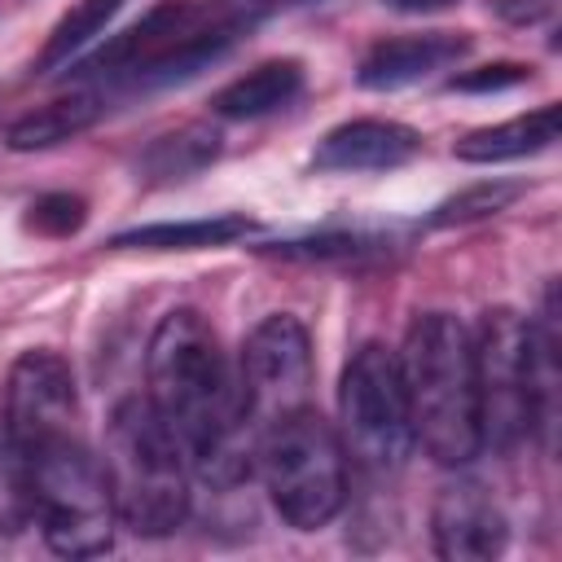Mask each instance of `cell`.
Wrapping results in <instances>:
<instances>
[{
  "label": "cell",
  "mask_w": 562,
  "mask_h": 562,
  "mask_svg": "<svg viewBox=\"0 0 562 562\" xmlns=\"http://www.w3.org/2000/svg\"><path fill=\"white\" fill-rule=\"evenodd\" d=\"M220 158V132L211 123H184L176 132L154 136L140 158H136V176L145 184H180L198 171H206Z\"/></svg>",
  "instance_id": "16"
},
{
  "label": "cell",
  "mask_w": 562,
  "mask_h": 562,
  "mask_svg": "<svg viewBox=\"0 0 562 562\" xmlns=\"http://www.w3.org/2000/svg\"><path fill=\"white\" fill-rule=\"evenodd\" d=\"M303 92V66L294 57H272L259 61L255 70H246L241 79L224 83L211 97V110L220 119H263L281 105H290Z\"/></svg>",
  "instance_id": "13"
},
{
  "label": "cell",
  "mask_w": 562,
  "mask_h": 562,
  "mask_svg": "<svg viewBox=\"0 0 562 562\" xmlns=\"http://www.w3.org/2000/svg\"><path fill=\"white\" fill-rule=\"evenodd\" d=\"M470 53V35L465 31H422V35H395L373 44L360 57L356 83L369 92H395L408 83L430 79L435 70L457 66Z\"/></svg>",
  "instance_id": "11"
},
{
  "label": "cell",
  "mask_w": 562,
  "mask_h": 562,
  "mask_svg": "<svg viewBox=\"0 0 562 562\" xmlns=\"http://www.w3.org/2000/svg\"><path fill=\"white\" fill-rule=\"evenodd\" d=\"M255 228L250 215L224 211L206 220H176V224H145L110 237V250H206V246H228Z\"/></svg>",
  "instance_id": "17"
},
{
  "label": "cell",
  "mask_w": 562,
  "mask_h": 562,
  "mask_svg": "<svg viewBox=\"0 0 562 562\" xmlns=\"http://www.w3.org/2000/svg\"><path fill=\"white\" fill-rule=\"evenodd\" d=\"M422 154V136L395 119H351L321 136L316 171H391Z\"/></svg>",
  "instance_id": "12"
},
{
  "label": "cell",
  "mask_w": 562,
  "mask_h": 562,
  "mask_svg": "<svg viewBox=\"0 0 562 562\" xmlns=\"http://www.w3.org/2000/svg\"><path fill=\"white\" fill-rule=\"evenodd\" d=\"M101 114H105V101H101L97 92H70V97L44 101V105L26 110L22 119H13L9 132H4V145H9L13 154L53 149V145H61V140L83 136Z\"/></svg>",
  "instance_id": "14"
},
{
  "label": "cell",
  "mask_w": 562,
  "mask_h": 562,
  "mask_svg": "<svg viewBox=\"0 0 562 562\" xmlns=\"http://www.w3.org/2000/svg\"><path fill=\"white\" fill-rule=\"evenodd\" d=\"M123 4H127V0H75V4L61 13V22L48 31V40H44V53H40L35 70H53V66L70 61V53H79L92 35H101V31H105V22H110Z\"/></svg>",
  "instance_id": "18"
},
{
  "label": "cell",
  "mask_w": 562,
  "mask_h": 562,
  "mask_svg": "<svg viewBox=\"0 0 562 562\" xmlns=\"http://www.w3.org/2000/svg\"><path fill=\"white\" fill-rule=\"evenodd\" d=\"M101 470L114 514L136 536H171L189 514V457L158 408L140 395L114 404L105 422Z\"/></svg>",
  "instance_id": "3"
},
{
  "label": "cell",
  "mask_w": 562,
  "mask_h": 562,
  "mask_svg": "<svg viewBox=\"0 0 562 562\" xmlns=\"http://www.w3.org/2000/svg\"><path fill=\"white\" fill-rule=\"evenodd\" d=\"M430 536H435V553L448 562H487L505 549L509 527L496 501L479 483H448L435 496Z\"/></svg>",
  "instance_id": "10"
},
{
  "label": "cell",
  "mask_w": 562,
  "mask_h": 562,
  "mask_svg": "<svg viewBox=\"0 0 562 562\" xmlns=\"http://www.w3.org/2000/svg\"><path fill=\"white\" fill-rule=\"evenodd\" d=\"M474 400L483 448L514 452L536 435V382H531V321L514 307H487L470 334Z\"/></svg>",
  "instance_id": "6"
},
{
  "label": "cell",
  "mask_w": 562,
  "mask_h": 562,
  "mask_svg": "<svg viewBox=\"0 0 562 562\" xmlns=\"http://www.w3.org/2000/svg\"><path fill=\"white\" fill-rule=\"evenodd\" d=\"M88 220V202L79 193H44L26 206V228L44 237H70Z\"/></svg>",
  "instance_id": "21"
},
{
  "label": "cell",
  "mask_w": 562,
  "mask_h": 562,
  "mask_svg": "<svg viewBox=\"0 0 562 562\" xmlns=\"http://www.w3.org/2000/svg\"><path fill=\"white\" fill-rule=\"evenodd\" d=\"M35 518V496H31V465L22 448L0 430V536H18Z\"/></svg>",
  "instance_id": "19"
},
{
  "label": "cell",
  "mask_w": 562,
  "mask_h": 562,
  "mask_svg": "<svg viewBox=\"0 0 562 562\" xmlns=\"http://www.w3.org/2000/svg\"><path fill=\"white\" fill-rule=\"evenodd\" d=\"M395 360L408 395L413 439L439 465H470L483 448L470 329L448 312H422L413 316Z\"/></svg>",
  "instance_id": "2"
},
{
  "label": "cell",
  "mask_w": 562,
  "mask_h": 562,
  "mask_svg": "<svg viewBox=\"0 0 562 562\" xmlns=\"http://www.w3.org/2000/svg\"><path fill=\"white\" fill-rule=\"evenodd\" d=\"M338 426H342L338 443L360 470L391 474L404 465L408 443H413V417H408L400 360L382 342H364L342 364Z\"/></svg>",
  "instance_id": "7"
},
{
  "label": "cell",
  "mask_w": 562,
  "mask_h": 562,
  "mask_svg": "<svg viewBox=\"0 0 562 562\" xmlns=\"http://www.w3.org/2000/svg\"><path fill=\"white\" fill-rule=\"evenodd\" d=\"M255 457L263 487L290 527L316 531L347 505V452L334 426L307 404L272 422L259 435Z\"/></svg>",
  "instance_id": "4"
},
{
  "label": "cell",
  "mask_w": 562,
  "mask_h": 562,
  "mask_svg": "<svg viewBox=\"0 0 562 562\" xmlns=\"http://www.w3.org/2000/svg\"><path fill=\"white\" fill-rule=\"evenodd\" d=\"M373 241L360 237V233H325V237H303V241H277L268 246V255H281V259H351V255H364Z\"/></svg>",
  "instance_id": "22"
},
{
  "label": "cell",
  "mask_w": 562,
  "mask_h": 562,
  "mask_svg": "<svg viewBox=\"0 0 562 562\" xmlns=\"http://www.w3.org/2000/svg\"><path fill=\"white\" fill-rule=\"evenodd\" d=\"M382 4H391V9H400V13H435V9H448V4H457V0H382Z\"/></svg>",
  "instance_id": "25"
},
{
  "label": "cell",
  "mask_w": 562,
  "mask_h": 562,
  "mask_svg": "<svg viewBox=\"0 0 562 562\" xmlns=\"http://www.w3.org/2000/svg\"><path fill=\"white\" fill-rule=\"evenodd\" d=\"M312 391V338L294 316L259 321L237 356V400L246 430L259 435L285 413L303 408Z\"/></svg>",
  "instance_id": "8"
},
{
  "label": "cell",
  "mask_w": 562,
  "mask_h": 562,
  "mask_svg": "<svg viewBox=\"0 0 562 562\" xmlns=\"http://www.w3.org/2000/svg\"><path fill=\"white\" fill-rule=\"evenodd\" d=\"M31 465L35 522L53 553L61 558H97L114 544V496L101 470V457L75 435L48 439L22 452Z\"/></svg>",
  "instance_id": "5"
},
{
  "label": "cell",
  "mask_w": 562,
  "mask_h": 562,
  "mask_svg": "<svg viewBox=\"0 0 562 562\" xmlns=\"http://www.w3.org/2000/svg\"><path fill=\"white\" fill-rule=\"evenodd\" d=\"M492 4H496V13H501L505 22H514V26L544 22V18L558 9V0H492Z\"/></svg>",
  "instance_id": "24"
},
{
  "label": "cell",
  "mask_w": 562,
  "mask_h": 562,
  "mask_svg": "<svg viewBox=\"0 0 562 562\" xmlns=\"http://www.w3.org/2000/svg\"><path fill=\"white\" fill-rule=\"evenodd\" d=\"M79 422V395H75V373L70 364L40 347V351H22L9 369L4 382V435L31 452L48 439L75 435Z\"/></svg>",
  "instance_id": "9"
},
{
  "label": "cell",
  "mask_w": 562,
  "mask_h": 562,
  "mask_svg": "<svg viewBox=\"0 0 562 562\" xmlns=\"http://www.w3.org/2000/svg\"><path fill=\"white\" fill-rule=\"evenodd\" d=\"M518 193H522V184H518V180H487V184L461 189L457 198H448V202H439V206L430 211V224H435V228H452V224L487 220V215L505 211Z\"/></svg>",
  "instance_id": "20"
},
{
  "label": "cell",
  "mask_w": 562,
  "mask_h": 562,
  "mask_svg": "<svg viewBox=\"0 0 562 562\" xmlns=\"http://www.w3.org/2000/svg\"><path fill=\"white\" fill-rule=\"evenodd\" d=\"M149 404L180 439L198 479L233 487L250 474L255 435L241 422L237 373L202 312L176 307L158 321L145 351Z\"/></svg>",
  "instance_id": "1"
},
{
  "label": "cell",
  "mask_w": 562,
  "mask_h": 562,
  "mask_svg": "<svg viewBox=\"0 0 562 562\" xmlns=\"http://www.w3.org/2000/svg\"><path fill=\"white\" fill-rule=\"evenodd\" d=\"M527 79H531V66H522V61H492V66L452 75L448 92H505V88H518Z\"/></svg>",
  "instance_id": "23"
},
{
  "label": "cell",
  "mask_w": 562,
  "mask_h": 562,
  "mask_svg": "<svg viewBox=\"0 0 562 562\" xmlns=\"http://www.w3.org/2000/svg\"><path fill=\"white\" fill-rule=\"evenodd\" d=\"M553 140H558V105L544 101L531 114H518V119H505V123H492V127L461 136L452 154L461 162H509V158L540 154Z\"/></svg>",
  "instance_id": "15"
}]
</instances>
